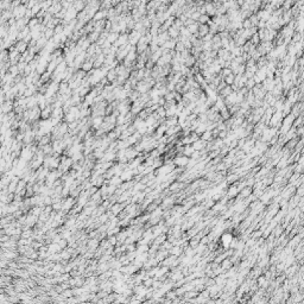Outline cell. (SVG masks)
Returning <instances> with one entry per match:
<instances>
[{
	"label": "cell",
	"instance_id": "cell-41",
	"mask_svg": "<svg viewBox=\"0 0 304 304\" xmlns=\"http://www.w3.org/2000/svg\"><path fill=\"white\" fill-rule=\"evenodd\" d=\"M185 296H187L188 298H193V297H196V296H197V293H196V292H190V291H187Z\"/></svg>",
	"mask_w": 304,
	"mask_h": 304
},
{
	"label": "cell",
	"instance_id": "cell-14",
	"mask_svg": "<svg viewBox=\"0 0 304 304\" xmlns=\"http://www.w3.org/2000/svg\"><path fill=\"white\" fill-rule=\"evenodd\" d=\"M26 48H27V43H26L25 41H24V39H20V42L18 43L17 49H15V50H17L19 54H20V52H25V51L27 50Z\"/></svg>",
	"mask_w": 304,
	"mask_h": 304
},
{
	"label": "cell",
	"instance_id": "cell-10",
	"mask_svg": "<svg viewBox=\"0 0 304 304\" xmlns=\"http://www.w3.org/2000/svg\"><path fill=\"white\" fill-rule=\"evenodd\" d=\"M194 147L195 151H200V150H203L206 147V141L202 140V139H197L196 141L193 143V145H191Z\"/></svg>",
	"mask_w": 304,
	"mask_h": 304
},
{
	"label": "cell",
	"instance_id": "cell-21",
	"mask_svg": "<svg viewBox=\"0 0 304 304\" xmlns=\"http://www.w3.org/2000/svg\"><path fill=\"white\" fill-rule=\"evenodd\" d=\"M194 151H195V150H194V147H193V146H190V145H185L184 147H183V151H182V152H183V155H184V156H187V157H190L191 155L194 153Z\"/></svg>",
	"mask_w": 304,
	"mask_h": 304
},
{
	"label": "cell",
	"instance_id": "cell-4",
	"mask_svg": "<svg viewBox=\"0 0 304 304\" xmlns=\"http://www.w3.org/2000/svg\"><path fill=\"white\" fill-rule=\"evenodd\" d=\"M204 10H206V14H208L209 17H213L216 13V7H215V4L213 1L204 3Z\"/></svg>",
	"mask_w": 304,
	"mask_h": 304
},
{
	"label": "cell",
	"instance_id": "cell-30",
	"mask_svg": "<svg viewBox=\"0 0 304 304\" xmlns=\"http://www.w3.org/2000/svg\"><path fill=\"white\" fill-rule=\"evenodd\" d=\"M248 19H250V21H251V24H252V26H255L257 27V25H258V23H259V18L257 17V15H255V13H252L250 17H248Z\"/></svg>",
	"mask_w": 304,
	"mask_h": 304
},
{
	"label": "cell",
	"instance_id": "cell-39",
	"mask_svg": "<svg viewBox=\"0 0 304 304\" xmlns=\"http://www.w3.org/2000/svg\"><path fill=\"white\" fill-rule=\"evenodd\" d=\"M37 3H38L37 0H29V3H27V5H26V9H32V7H33Z\"/></svg>",
	"mask_w": 304,
	"mask_h": 304
},
{
	"label": "cell",
	"instance_id": "cell-19",
	"mask_svg": "<svg viewBox=\"0 0 304 304\" xmlns=\"http://www.w3.org/2000/svg\"><path fill=\"white\" fill-rule=\"evenodd\" d=\"M188 31L191 33V35H196L197 33V30H198V23L197 21H194L193 24H190L189 26H187Z\"/></svg>",
	"mask_w": 304,
	"mask_h": 304
},
{
	"label": "cell",
	"instance_id": "cell-26",
	"mask_svg": "<svg viewBox=\"0 0 304 304\" xmlns=\"http://www.w3.org/2000/svg\"><path fill=\"white\" fill-rule=\"evenodd\" d=\"M119 35H120V33H115V32H110V33H108V35H107V41H108L110 44L115 43V41L118 39Z\"/></svg>",
	"mask_w": 304,
	"mask_h": 304
},
{
	"label": "cell",
	"instance_id": "cell-35",
	"mask_svg": "<svg viewBox=\"0 0 304 304\" xmlns=\"http://www.w3.org/2000/svg\"><path fill=\"white\" fill-rule=\"evenodd\" d=\"M172 26H175V27L177 29V30H179L182 26H184V25H183V23H182V21H181L178 18H176V19H175V21H173V24H172Z\"/></svg>",
	"mask_w": 304,
	"mask_h": 304
},
{
	"label": "cell",
	"instance_id": "cell-29",
	"mask_svg": "<svg viewBox=\"0 0 304 304\" xmlns=\"http://www.w3.org/2000/svg\"><path fill=\"white\" fill-rule=\"evenodd\" d=\"M238 193H239V190H238V188H235V184H234V185H232L230 189L227 191V196L228 197H234L235 195H238Z\"/></svg>",
	"mask_w": 304,
	"mask_h": 304
},
{
	"label": "cell",
	"instance_id": "cell-45",
	"mask_svg": "<svg viewBox=\"0 0 304 304\" xmlns=\"http://www.w3.org/2000/svg\"><path fill=\"white\" fill-rule=\"evenodd\" d=\"M82 1H83V3H84V4L87 5V4H89V3L92 1V0H82Z\"/></svg>",
	"mask_w": 304,
	"mask_h": 304
},
{
	"label": "cell",
	"instance_id": "cell-12",
	"mask_svg": "<svg viewBox=\"0 0 304 304\" xmlns=\"http://www.w3.org/2000/svg\"><path fill=\"white\" fill-rule=\"evenodd\" d=\"M71 6L74 7V9L77 11V13L78 12H81L82 10H84V7H86V4L82 1V0H75V1L71 4Z\"/></svg>",
	"mask_w": 304,
	"mask_h": 304
},
{
	"label": "cell",
	"instance_id": "cell-40",
	"mask_svg": "<svg viewBox=\"0 0 304 304\" xmlns=\"http://www.w3.org/2000/svg\"><path fill=\"white\" fill-rule=\"evenodd\" d=\"M11 108H12V105H11V103H10V105H9V103H6V105L3 106V112L7 113V112H10V110H11Z\"/></svg>",
	"mask_w": 304,
	"mask_h": 304
},
{
	"label": "cell",
	"instance_id": "cell-13",
	"mask_svg": "<svg viewBox=\"0 0 304 304\" xmlns=\"http://www.w3.org/2000/svg\"><path fill=\"white\" fill-rule=\"evenodd\" d=\"M93 60H88L87 62H83L82 63V66H81V69L83 71H86V73H88V71H90L93 69Z\"/></svg>",
	"mask_w": 304,
	"mask_h": 304
},
{
	"label": "cell",
	"instance_id": "cell-8",
	"mask_svg": "<svg viewBox=\"0 0 304 304\" xmlns=\"http://www.w3.org/2000/svg\"><path fill=\"white\" fill-rule=\"evenodd\" d=\"M176 43H177V38H169L161 48L162 49H167V50H175Z\"/></svg>",
	"mask_w": 304,
	"mask_h": 304
},
{
	"label": "cell",
	"instance_id": "cell-32",
	"mask_svg": "<svg viewBox=\"0 0 304 304\" xmlns=\"http://www.w3.org/2000/svg\"><path fill=\"white\" fill-rule=\"evenodd\" d=\"M73 203H74V202H73V198H68L67 201L62 204V209H64V210H69L70 208H71V206H73Z\"/></svg>",
	"mask_w": 304,
	"mask_h": 304
},
{
	"label": "cell",
	"instance_id": "cell-15",
	"mask_svg": "<svg viewBox=\"0 0 304 304\" xmlns=\"http://www.w3.org/2000/svg\"><path fill=\"white\" fill-rule=\"evenodd\" d=\"M204 131H207V125H206V123H200V124L197 125V127L194 130V132H195L196 134H198V135H201Z\"/></svg>",
	"mask_w": 304,
	"mask_h": 304
},
{
	"label": "cell",
	"instance_id": "cell-17",
	"mask_svg": "<svg viewBox=\"0 0 304 304\" xmlns=\"http://www.w3.org/2000/svg\"><path fill=\"white\" fill-rule=\"evenodd\" d=\"M167 33H169L170 38H177L179 36V30H177L175 26H171L167 29Z\"/></svg>",
	"mask_w": 304,
	"mask_h": 304
},
{
	"label": "cell",
	"instance_id": "cell-24",
	"mask_svg": "<svg viewBox=\"0 0 304 304\" xmlns=\"http://www.w3.org/2000/svg\"><path fill=\"white\" fill-rule=\"evenodd\" d=\"M252 194V188L248 187V188H244L240 190V197H247V196H250Z\"/></svg>",
	"mask_w": 304,
	"mask_h": 304
},
{
	"label": "cell",
	"instance_id": "cell-7",
	"mask_svg": "<svg viewBox=\"0 0 304 304\" xmlns=\"http://www.w3.org/2000/svg\"><path fill=\"white\" fill-rule=\"evenodd\" d=\"M188 162H189V157H187V156H184V155L181 156V157H176V158L173 159L175 165H177V166H179V167H184V166H187Z\"/></svg>",
	"mask_w": 304,
	"mask_h": 304
},
{
	"label": "cell",
	"instance_id": "cell-38",
	"mask_svg": "<svg viewBox=\"0 0 304 304\" xmlns=\"http://www.w3.org/2000/svg\"><path fill=\"white\" fill-rule=\"evenodd\" d=\"M250 27H252V24H251L250 19H248V18H247V19H244V20H242V29H250Z\"/></svg>",
	"mask_w": 304,
	"mask_h": 304
},
{
	"label": "cell",
	"instance_id": "cell-43",
	"mask_svg": "<svg viewBox=\"0 0 304 304\" xmlns=\"http://www.w3.org/2000/svg\"><path fill=\"white\" fill-rule=\"evenodd\" d=\"M109 242H110L112 245H114V244L117 242V239H115L114 236H110V239H109Z\"/></svg>",
	"mask_w": 304,
	"mask_h": 304
},
{
	"label": "cell",
	"instance_id": "cell-27",
	"mask_svg": "<svg viewBox=\"0 0 304 304\" xmlns=\"http://www.w3.org/2000/svg\"><path fill=\"white\" fill-rule=\"evenodd\" d=\"M255 84H257V83H255V81L253 80V77H252V78H247V81L245 82V88H246L247 90H251Z\"/></svg>",
	"mask_w": 304,
	"mask_h": 304
},
{
	"label": "cell",
	"instance_id": "cell-6",
	"mask_svg": "<svg viewBox=\"0 0 304 304\" xmlns=\"http://www.w3.org/2000/svg\"><path fill=\"white\" fill-rule=\"evenodd\" d=\"M127 43H129V35L125 32V33H120L119 35V37H118V39L115 41L114 45L117 48H120V46H123V45H126Z\"/></svg>",
	"mask_w": 304,
	"mask_h": 304
},
{
	"label": "cell",
	"instance_id": "cell-22",
	"mask_svg": "<svg viewBox=\"0 0 304 304\" xmlns=\"http://www.w3.org/2000/svg\"><path fill=\"white\" fill-rule=\"evenodd\" d=\"M99 37H100V32H98V31H92L89 33V36H88V39L90 41V43H93V42H96L99 39Z\"/></svg>",
	"mask_w": 304,
	"mask_h": 304
},
{
	"label": "cell",
	"instance_id": "cell-42",
	"mask_svg": "<svg viewBox=\"0 0 304 304\" xmlns=\"http://www.w3.org/2000/svg\"><path fill=\"white\" fill-rule=\"evenodd\" d=\"M120 210H121V209H120V206H119V204H117V206L113 207V213H114V214H118Z\"/></svg>",
	"mask_w": 304,
	"mask_h": 304
},
{
	"label": "cell",
	"instance_id": "cell-28",
	"mask_svg": "<svg viewBox=\"0 0 304 304\" xmlns=\"http://www.w3.org/2000/svg\"><path fill=\"white\" fill-rule=\"evenodd\" d=\"M234 77H235V75H234L233 73H232V74L227 75L225 78H223V81L226 82L227 86H232V84H233V82H234Z\"/></svg>",
	"mask_w": 304,
	"mask_h": 304
},
{
	"label": "cell",
	"instance_id": "cell-25",
	"mask_svg": "<svg viewBox=\"0 0 304 304\" xmlns=\"http://www.w3.org/2000/svg\"><path fill=\"white\" fill-rule=\"evenodd\" d=\"M212 138H213V134H212V131H204L202 134H201V139L202 140H204V141H209V140H212Z\"/></svg>",
	"mask_w": 304,
	"mask_h": 304
},
{
	"label": "cell",
	"instance_id": "cell-5",
	"mask_svg": "<svg viewBox=\"0 0 304 304\" xmlns=\"http://www.w3.org/2000/svg\"><path fill=\"white\" fill-rule=\"evenodd\" d=\"M233 234L232 233H223L222 235H221V242H222V245H223V247H225V248H228L229 247V245H230V242H232V240H233Z\"/></svg>",
	"mask_w": 304,
	"mask_h": 304
},
{
	"label": "cell",
	"instance_id": "cell-1",
	"mask_svg": "<svg viewBox=\"0 0 304 304\" xmlns=\"http://www.w3.org/2000/svg\"><path fill=\"white\" fill-rule=\"evenodd\" d=\"M283 114H282V112H278L276 110L273 114L271 115L270 120H269V125L271 127H275V129H279L282 125V121H283Z\"/></svg>",
	"mask_w": 304,
	"mask_h": 304
},
{
	"label": "cell",
	"instance_id": "cell-34",
	"mask_svg": "<svg viewBox=\"0 0 304 304\" xmlns=\"http://www.w3.org/2000/svg\"><path fill=\"white\" fill-rule=\"evenodd\" d=\"M230 267H232V261L225 258V259H223V261H222V269L227 270V269H230Z\"/></svg>",
	"mask_w": 304,
	"mask_h": 304
},
{
	"label": "cell",
	"instance_id": "cell-23",
	"mask_svg": "<svg viewBox=\"0 0 304 304\" xmlns=\"http://www.w3.org/2000/svg\"><path fill=\"white\" fill-rule=\"evenodd\" d=\"M102 121H103V118H102V117H94V119H93V124H94V127H95V129H100L101 125H102Z\"/></svg>",
	"mask_w": 304,
	"mask_h": 304
},
{
	"label": "cell",
	"instance_id": "cell-16",
	"mask_svg": "<svg viewBox=\"0 0 304 304\" xmlns=\"http://www.w3.org/2000/svg\"><path fill=\"white\" fill-rule=\"evenodd\" d=\"M39 5H41V9L44 11H48L49 7L52 5V0H39Z\"/></svg>",
	"mask_w": 304,
	"mask_h": 304
},
{
	"label": "cell",
	"instance_id": "cell-3",
	"mask_svg": "<svg viewBox=\"0 0 304 304\" xmlns=\"http://www.w3.org/2000/svg\"><path fill=\"white\" fill-rule=\"evenodd\" d=\"M141 37V33L139 32V31H135V30H132L131 31V33L129 35V44L135 46V44L138 43L139 41V38Z\"/></svg>",
	"mask_w": 304,
	"mask_h": 304
},
{
	"label": "cell",
	"instance_id": "cell-44",
	"mask_svg": "<svg viewBox=\"0 0 304 304\" xmlns=\"http://www.w3.org/2000/svg\"><path fill=\"white\" fill-rule=\"evenodd\" d=\"M302 194H303V187H299L298 188V191H297V195L298 196H302Z\"/></svg>",
	"mask_w": 304,
	"mask_h": 304
},
{
	"label": "cell",
	"instance_id": "cell-9",
	"mask_svg": "<svg viewBox=\"0 0 304 304\" xmlns=\"http://www.w3.org/2000/svg\"><path fill=\"white\" fill-rule=\"evenodd\" d=\"M107 18V10H99L95 12V14L93 15V20L94 21H99V20H103Z\"/></svg>",
	"mask_w": 304,
	"mask_h": 304
},
{
	"label": "cell",
	"instance_id": "cell-36",
	"mask_svg": "<svg viewBox=\"0 0 304 304\" xmlns=\"http://www.w3.org/2000/svg\"><path fill=\"white\" fill-rule=\"evenodd\" d=\"M235 179H239V176L235 173H233V175H230V176H228L227 177V181H226V183H233Z\"/></svg>",
	"mask_w": 304,
	"mask_h": 304
},
{
	"label": "cell",
	"instance_id": "cell-46",
	"mask_svg": "<svg viewBox=\"0 0 304 304\" xmlns=\"http://www.w3.org/2000/svg\"><path fill=\"white\" fill-rule=\"evenodd\" d=\"M64 296H68V297H69V296H70V291H66L64 292Z\"/></svg>",
	"mask_w": 304,
	"mask_h": 304
},
{
	"label": "cell",
	"instance_id": "cell-2",
	"mask_svg": "<svg viewBox=\"0 0 304 304\" xmlns=\"http://www.w3.org/2000/svg\"><path fill=\"white\" fill-rule=\"evenodd\" d=\"M25 12H26V6H24V5H18V6H15L14 7V10L12 12L13 14V17L15 19H21L25 17Z\"/></svg>",
	"mask_w": 304,
	"mask_h": 304
},
{
	"label": "cell",
	"instance_id": "cell-20",
	"mask_svg": "<svg viewBox=\"0 0 304 304\" xmlns=\"http://www.w3.org/2000/svg\"><path fill=\"white\" fill-rule=\"evenodd\" d=\"M39 24H41V19H38V18H32V19H29V21H27V27L31 30V29L36 27L37 25H39Z\"/></svg>",
	"mask_w": 304,
	"mask_h": 304
},
{
	"label": "cell",
	"instance_id": "cell-37",
	"mask_svg": "<svg viewBox=\"0 0 304 304\" xmlns=\"http://www.w3.org/2000/svg\"><path fill=\"white\" fill-rule=\"evenodd\" d=\"M200 15H201V13H200L198 11H194L193 13L190 14V18L193 19L194 21H197V20H198V18H200Z\"/></svg>",
	"mask_w": 304,
	"mask_h": 304
},
{
	"label": "cell",
	"instance_id": "cell-11",
	"mask_svg": "<svg viewBox=\"0 0 304 304\" xmlns=\"http://www.w3.org/2000/svg\"><path fill=\"white\" fill-rule=\"evenodd\" d=\"M195 63H196V58L190 54V55L188 56V57L184 58V62H183V64H184L185 67H188V68H191V67H193V66L195 64Z\"/></svg>",
	"mask_w": 304,
	"mask_h": 304
},
{
	"label": "cell",
	"instance_id": "cell-33",
	"mask_svg": "<svg viewBox=\"0 0 304 304\" xmlns=\"http://www.w3.org/2000/svg\"><path fill=\"white\" fill-rule=\"evenodd\" d=\"M183 50H185V46L182 42H179L177 39V43H176V46H175V51L176 52H182Z\"/></svg>",
	"mask_w": 304,
	"mask_h": 304
},
{
	"label": "cell",
	"instance_id": "cell-18",
	"mask_svg": "<svg viewBox=\"0 0 304 304\" xmlns=\"http://www.w3.org/2000/svg\"><path fill=\"white\" fill-rule=\"evenodd\" d=\"M232 92H234V90L232 89V87H230V86H225V87H223V88H222V89H221L219 93L221 94V96H222V98H226L227 95H229Z\"/></svg>",
	"mask_w": 304,
	"mask_h": 304
},
{
	"label": "cell",
	"instance_id": "cell-31",
	"mask_svg": "<svg viewBox=\"0 0 304 304\" xmlns=\"http://www.w3.org/2000/svg\"><path fill=\"white\" fill-rule=\"evenodd\" d=\"M209 19H210V17L208 14H201V15H200V18H198V20H197V23L198 24H207L208 21H209Z\"/></svg>",
	"mask_w": 304,
	"mask_h": 304
}]
</instances>
